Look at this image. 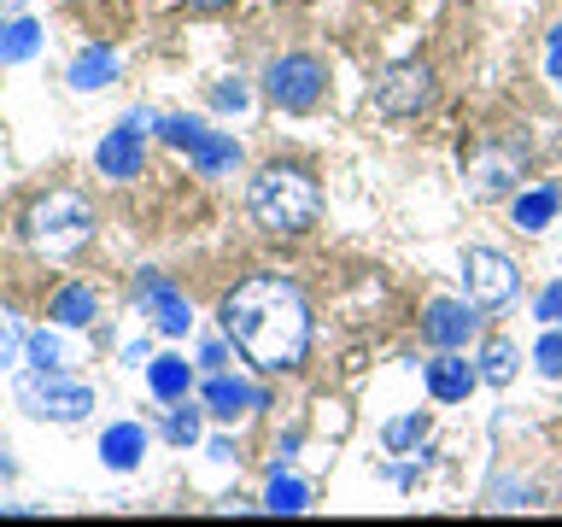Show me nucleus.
Masks as SVG:
<instances>
[{"mask_svg": "<svg viewBox=\"0 0 562 527\" xmlns=\"http://www.w3.org/2000/svg\"><path fill=\"white\" fill-rule=\"evenodd\" d=\"M223 334L246 363L281 375V369H299L311 351V305L288 276H246L223 299Z\"/></svg>", "mask_w": 562, "mask_h": 527, "instance_id": "nucleus-1", "label": "nucleus"}, {"mask_svg": "<svg viewBox=\"0 0 562 527\" xmlns=\"http://www.w3.org/2000/svg\"><path fill=\"white\" fill-rule=\"evenodd\" d=\"M246 211L252 223H263L270 235H305L323 211V193L299 165H263L246 188Z\"/></svg>", "mask_w": 562, "mask_h": 527, "instance_id": "nucleus-2", "label": "nucleus"}, {"mask_svg": "<svg viewBox=\"0 0 562 527\" xmlns=\"http://www.w3.org/2000/svg\"><path fill=\"white\" fill-rule=\"evenodd\" d=\"M88 235H94V205H88L82 193H70V188L35 200L30 217H24V240H30V253H42V258L82 253Z\"/></svg>", "mask_w": 562, "mask_h": 527, "instance_id": "nucleus-3", "label": "nucleus"}, {"mask_svg": "<svg viewBox=\"0 0 562 527\" xmlns=\"http://www.w3.org/2000/svg\"><path fill=\"white\" fill-rule=\"evenodd\" d=\"M18 404L42 422H82L94 411V386L59 375V369H35V375L18 381Z\"/></svg>", "mask_w": 562, "mask_h": 527, "instance_id": "nucleus-4", "label": "nucleus"}, {"mask_svg": "<svg viewBox=\"0 0 562 527\" xmlns=\"http://www.w3.org/2000/svg\"><path fill=\"white\" fill-rule=\"evenodd\" d=\"M516 288H521V270L504 253H492V246H469L463 253V293L474 311H504L516 299Z\"/></svg>", "mask_w": 562, "mask_h": 527, "instance_id": "nucleus-5", "label": "nucleus"}, {"mask_svg": "<svg viewBox=\"0 0 562 527\" xmlns=\"http://www.w3.org/2000/svg\"><path fill=\"white\" fill-rule=\"evenodd\" d=\"M323 65L311 59V53H288V59H276L263 70V94H270L281 112H311L316 100H323Z\"/></svg>", "mask_w": 562, "mask_h": 527, "instance_id": "nucleus-6", "label": "nucleus"}, {"mask_svg": "<svg viewBox=\"0 0 562 527\" xmlns=\"http://www.w3.org/2000/svg\"><path fill=\"white\" fill-rule=\"evenodd\" d=\"M428 94H434V70H428V65H393V70L375 82V112L411 117V112H422V105H428Z\"/></svg>", "mask_w": 562, "mask_h": 527, "instance_id": "nucleus-7", "label": "nucleus"}, {"mask_svg": "<svg viewBox=\"0 0 562 527\" xmlns=\"http://www.w3.org/2000/svg\"><path fill=\"white\" fill-rule=\"evenodd\" d=\"M422 334H428L439 351H457V346H469L474 334H481V316H474L469 299L463 305H457V299H434L428 316H422Z\"/></svg>", "mask_w": 562, "mask_h": 527, "instance_id": "nucleus-8", "label": "nucleus"}, {"mask_svg": "<svg viewBox=\"0 0 562 527\" xmlns=\"http://www.w3.org/2000/svg\"><path fill=\"white\" fill-rule=\"evenodd\" d=\"M516 170H521V147H481L469 158V188L481 200H498V193L516 188Z\"/></svg>", "mask_w": 562, "mask_h": 527, "instance_id": "nucleus-9", "label": "nucleus"}, {"mask_svg": "<svg viewBox=\"0 0 562 527\" xmlns=\"http://www.w3.org/2000/svg\"><path fill=\"white\" fill-rule=\"evenodd\" d=\"M135 299L147 305V316L158 323V334H188L193 311H188V299L176 293L165 276H140V281H135Z\"/></svg>", "mask_w": 562, "mask_h": 527, "instance_id": "nucleus-10", "label": "nucleus"}, {"mask_svg": "<svg viewBox=\"0 0 562 527\" xmlns=\"http://www.w3.org/2000/svg\"><path fill=\"white\" fill-rule=\"evenodd\" d=\"M94 165L112 176V182H130V176H140V130L135 123H117L112 135L94 147Z\"/></svg>", "mask_w": 562, "mask_h": 527, "instance_id": "nucleus-11", "label": "nucleus"}, {"mask_svg": "<svg viewBox=\"0 0 562 527\" xmlns=\"http://www.w3.org/2000/svg\"><path fill=\"white\" fill-rule=\"evenodd\" d=\"M263 393L252 381H235V375H223V369H211V381H205V411L211 416H223V422H235L246 411H258Z\"/></svg>", "mask_w": 562, "mask_h": 527, "instance_id": "nucleus-12", "label": "nucleus"}, {"mask_svg": "<svg viewBox=\"0 0 562 527\" xmlns=\"http://www.w3.org/2000/svg\"><path fill=\"white\" fill-rule=\"evenodd\" d=\"M481 381V369L474 363H463L457 351H446V358H434L428 363V393L439 399V404H457V399H469V386Z\"/></svg>", "mask_w": 562, "mask_h": 527, "instance_id": "nucleus-13", "label": "nucleus"}, {"mask_svg": "<svg viewBox=\"0 0 562 527\" xmlns=\"http://www.w3.org/2000/svg\"><path fill=\"white\" fill-rule=\"evenodd\" d=\"M188 165L200 170V176L235 170L240 165V141L235 135H217V130H200V135H193V147H188Z\"/></svg>", "mask_w": 562, "mask_h": 527, "instance_id": "nucleus-14", "label": "nucleus"}, {"mask_svg": "<svg viewBox=\"0 0 562 527\" xmlns=\"http://www.w3.org/2000/svg\"><path fill=\"white\" fill-rule=\"evenodd\" d=\"M140 451H147V428H140V422H112V428L100 434V457L112 469H135Z\"/></svg>", "mask_w": 562, "mask_h": 527, "instance_id": "nucleus-15", "label": "nucleus"}, {"mask_svg": "<svg viewBox=\"0 0 562 527\" xmlns=\"http://www.w3.org/2000/svg\"><path fill=\"white\" fill-rule=\"evenodd\" d=\"M117 82V53L112 47H82L77 59H70V88H82V94H94V88Z\"/></svg>", "mask_w": 562, "mask_h": 527, "instance_id": "nucleus-16", "label": "nucleus"}, {"mask_svg": "<svg viewBox=\"0 0 562 527\" xmlns=\"http://www.w3.org/2000/svg\"><path fill=\"white\" fill-rule=\"evenodd\" d=\"M35 47H42V24H35V18H7V24H0V59L7 65L35 59Z\"/></svg>", "mask_w": 562, "mask_h": 527, "instance_id": "nucleus-17", "label": "nucleus"}, {"mask_svg": "<svg viewBox=\"0 0 562 527\" xmlns=\"http://www.w3.org/2000/svg\"><path fill=\"white\" fill-rule=\"evenodd\" d=\"M147 386H153L165 404L188 399V358H170V351H165V358H153V363H147Z\"/></svg>", "mask_w": 562, "mask_h": 527, "instance_id": "nucleus-18", "label": "nucleus"}, {"mask_svg": "<svg viewBox=\"0 0 562 527\" xmlns=\"http://www.w3.org/2000/svg\"><path fill=\"white\" fill-rule=\"evenodd\" d=\"M557 188H527V193H516V228H527V235H539L544 223L557 217Z\"/></svg>", "mask_w": 562, "mask_h": 527, "instance_id": "nucleus-19", "label": "nucleus"}, {"mask_svg": "<svg viewBox=\"0 0 562 527\" xmlns=\"http://www.w3.org/2000/svg\"><path fill=\"white\" fill-rule=\"evenodd\" d=\"M311 504V486L305 481H293V474H281L276 469V481H270V492H263V509H276V516H299V509Z\"/></svg>", "mask_w": 562, "mask_h": 527, "instance_id": "nucleus-20", "label": "nucleus"}, {"mask_svg": "<svg viewBox=\"0 0 562 527\" xmlns=\"http://www.w3.org/2000/svg\"><path fill=\"white\" fill-rule=\"evenodd\" d=\"M481 381L486 386H509V381H516V346H509L504 334H498V340H486V351H481Z\"/></svg>", "mask_w": 562, "mask_h": 527, "instance_id": "nucleus-21", "label": "nucleus"}, {"mask_svg": "<svg viewBox=\"0 0 562 527\" xmlns=\"http://www.w3.org/2000/svg\"><path fill=\"white\" fill-rule=\"evenodd\" d=\"M53 316H59L65 328H82V323H94V288H59V299H53Z\"/></svg>", "mask_w": 562, "mask_h": 527, "instance_id": "nucleus-22", "label": "nucleus"}, {"mask_svg": "<svg viewBox=\"0 0 562 527\" xmlns=\"http://www.w3.org/2000/svg\"><path fill=\"white\" fill-rule=\"evenodd\" d=\"M381 439H386V451H411V446H422V439H428V416H422V411L393 416V422L381 428Z\"/></svg>", "mask_w": 562, "mask_h": 527, "instance_id": "nucleus-23", "label": "nucleus"}, {"mask_svg": "<svg viewBox=\"0 0 562 527\" xmlns=\"http://www.w3.org/2000/svg\"><path fill=\"white\" fill-rule=\"evenodd\" d=\"M165 439H170V446H193V439H200V411L176 399V411L165 416Z\"/></svg>", "mask_w": 562, "mask_h": 527, "instance_id": "nucleus-24", "label": "nucleus"}, {"mask_svg": "<svg viewBox=\"0 0 562 527\" xmlns=\"http://www.w3.org/2000/svg\"><path fill=\"white\" fill-rule=\"evenodd\" d=\"M24 351H30V363H35V369H59V363H65V340H59V334H47V328H42V334H30V346H24Z\"/></svg>", "mask_w": 562, "mask_h": 527, "instance_id": "nucleus-25", "label": "nucleus"}, {"mask_svg": "<svg viewBox=\"0 0 562 527\" xmlns=\"http://www.w3.org/2000/svg\"><path fill=\"white\" fill-rule=\"evenodd\" d=\"M24 346H30V334L18 328V316H12V311H0V363H12Z\"/></svg>", "mask_w": 562, "mask_h": 527, "instance_id": "nucleus-26", "label": "nucleus"}, {"mask_svg": "<svg viewBox=\"0 0 562 527\" xmlns=\"http://www.w3.org/2000/svg\"><path fill=\"white\" fill-rule=\"evenodd\" d=\"M533 358H539V369H544V375H562V328H557V323L544 328V340L533 346Z\"/></svg>", "mask_w": 562, "mask_h": 527, "instance_id": "nucleus-27", "label": "nucleus"}, {"mask_svg": "<svg viewBox=\"0 0 562 527\" xmlns=\"http://www.w3.org/2000/svg\"><path fill=\"white\" fill-rule=\"evenodd\" d=\"M211 100H217L223 112H246V105H252V88H246L240 77H228V82H217V88H211Z\"/></svg>", "mask_w": 562, "mask_h": 527, "instance_id": "nucleus-28", "label": "nucleus"}, {"mask_svg": "<svg viewBox=\"0 0 562 527\" xmlns=\"http://www.w3.org/2000/svg\"><path fill=\"white\" fill-rule=\"evenodd\" d=\"M200 130H205V123H193V117H165V123H158V135H165L170 147H182V153L193 147V135H200Z\"/></svg>", "mask_w": 562, "mask_h": 527, "instance_id": "nucleus-29", "label": "nucleus"}, {"mask_svg": "<svg viewBox=\"0 0 562 527\" xmlns=\"http://www.w3.org/2000/svg\"><path fill=\"white\" fill-rule=\"evenodd\" d=\"M539 316L544 323H562V281H551V288L539 293Z\"/></svg>", "mask_w": 562, "mask_h": 527, "instance_id": "nucleus-30", "label": "nucleus"}, {"mask_svg": "<svg viewBox=\"0 0 562 527\" xmlns=\"http://www.w3.org/2000/svg\"><path fill=\"white\" fill-rule=\"evenodd\" d=\"M544 70H551V82H562V24L551 30V47H544Z\"/></svg>", "mask_w": 562, "mask_h": 527, "instance_id": "nucleus-31", "label": "nucleus"}, {"mask_svg": "<svg viewBox=\"0 0 562 527\" xmlns=\"http://www.w3.org/2000/svg\"><path fill=\"white\" fill-rule=\"evenodd\" d=\"M200 363H205V369H223V340H211V346L200 351Z\"/></svg>", "mask_w": 562, "mask_h": 527, "instance_id": "nucleus-32", "label": "nucleus"}, {"mask_svg": "<svg viewBox=\"0 0 562 527\" xmlns=\"http://www.w3.org/2000/svg\"><path fill=\"white\" fill-rule=\"evenodd\" d=\"M24 7H30V0H0V18H18Z\"/></svg>", "mask_w": 562, "mask_h": 527, "instance_id": "nucleus-33", "label": "nucleus"}, {"mask_svg": "<svg viewBox=\"0 0 562 527\" xmlns=\"http://www.w3.org/2000/svg\"><path fill=\"white\" fill-rule=\"evenodd\" d=\"M182 7H223V0H182Z\"/></svg>", "mask_w": 562, "mask_h": 527, "instance_id": "nucleus-34", "label": "nucleus"}]
</instances>
